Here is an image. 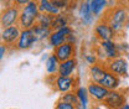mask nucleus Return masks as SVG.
Returning <instances> with one entry per match:
<instances>
[{"label": "nucleus", "instance_id": "1", "mask_svg": "<svg viewBox=\"0 0 129 109\" xmlns=\"http://www.w3.org/2000/svg\"><path fill=\"white\" fill-rule=\"evenodd\" d=\"M129 17V11L125 6H111L106 10V14L102 16V20L107 21L111 27L115 31V33H120L124 31V27L127 25V20Z\"/></svg>", "mask_w": 129, "mask_h": 109}, {"label": "nucleus", "instance_id": "2", "mask_svg": "<svg viewBox=\"0 0 129 109\" xmlns=\"http://www.w3.org/2000/svg\"><path fill=\"white\" fill-rule=\"evenodd\" d=\"M39 15H40L39 0H32L20 9V16H19V21H17L19 27L21 30L32 29L37 24Z\"/></svg>", "mask_w": 129, "mask_h": 109}, {"label": "nucleus", "instance_id": "3", "mask_svg": "<svg viewBox=\"0 0 129 109\" xmlns=\"http://www.w3.org/2000/svg\"><path fill=\"white\" fill-rule=\"evenodd\" d=\"M127 103V94L124 89H114L109 91L106 99L102 102V104L107 109H119L122 105Z\"/></svg>", "mask_w": 129, "mask_h": 109}, {"label": "nucleus", "instance_id": "4", "mask_svg": "<svg viewBox=\"0 0 129 109\" xmlns=\"http://www.w3.org/2000/svg\"><path fill=\"white\" fill-rule=\"evenodd\" d=\"M19 16H20V9L17 6L10 5V6H5L1 9V15H0V25L1 29L17 25L19 21Z\"/></svg>", "mask_w": 129, "mask_h": 109}, {"label": "nucleus", "instance_id": "5", "mask_svg": "<svg viewBox=\"0 0 129 109\" xmlns=\"http://www.w3.org/2000/svg\"><path fill=\"white\" fill-rule=\"evenodd\" d=\"M104 67L107 71L117 75L118 77H125L128 73V62L120 56L113 60H107L104 62Z\"/></svg>", "mask_w": 129, "mask_h": 109}, {"label": "nucleus", "instance_id": "6", "mask_svg": "<svg viewBox=\"0 0 129 109\" xmlns=\"http://www.w3.org/2000/svg\"><path fill=\"white\" fill-rule=\"evenodd\" d=\"M37 41V37L35 35V32L32 29H27V30H21V33L19 36V40L15 44V48L17 51H26L29 48H31L35 42Z\"/></svg>", "mask_w": 129, "mask_h": 109}, {"label": "nucleus", "instance_id": "7", "mask_svg": "<svg viewBox=\"0 0 129 109\" xmlns=\"http://www.w3.org/2000/svg\"><path fill=\"white\" fill-rule=\"evenodd\" d=\"M94 35L99 41H108V40H114L117 33L107 21L101 19V21H98L94 26Z\"/></svg>", "mask_w": 129, "mask_h": 109}, {"label": "nucleus", "instance_id": "8", "mask_svg": "<svg viewBox=\"0 0 129 109\" xmlns=\"http://www.w3.org/2000/svg\"><path fill=\"white\" fill-rule=\"evenodd\" d=\"M20 33H21V29L19 27V25H13V26L1 29V35H0L1 44H5L8 46H15Z\"/></svg>", "mask_w": 129, "mask_h": 109}, {"label": "nucleus", "instance_id": "9", "mask_svg": "<svg viewBox=\"0 0 129 109\" xmlns=\"http://www.w3.org/2000/svg\"><path fill=\"white\" fill-rule=\"evenodd\" d=\"M75 53H76L75 44H71V42H67V41L62 45L53 48V55L57 57V60L60 62H63V61H67V60L75 57Z\"/></svg>", "mask_w": 129, "mask_h": 109}, {"label": "nucleus", "instance_id": "10", "mask_svg": "<svg viewBox=\"0 0 129 109\" xmlns=\"http://www.w3.org/2000/svg\"><path fill=\"white\" fill-rule=\"evenodd\" d=\"M87 89H88L89 95L98 103H102L106 99V97L108 95V93H109V89H107L102 84H99L97 82H93V81H91L87 84Z\"/></svg>", "mask_w": 129, "mask_h": 109}, {"label": "nucleus", "instance_id": "11", "mask_svg": "<svg viewBox=\"0 0 129 109\" xmlns=\"http://www.w3.org/2000/svg\"><path fill=\"white\" fill-rule=\"evenodd\" d=\"M53 84L55 88L61 92V93H66L70 92L75 88V78H72L71 76H53Z\"/></svg>", "mask_w": 129, "mask_h": 109}, {"label": "nucleus", "instance_id": "12", "mask_svg": "<svg viewBox=\"0 0 129 109\" xmlns=\"http://www.w3.org/2000/svg\"><path fill=\"white\" fill-rule=\"evenodd\" d=\"M78 15L80 19L82 20V22L86 25V26H89L93 24L94 21V15L87 3V0H82L80 3V8H78Z\"/></svg>", "mask_w": 129, "mask_h": 109}, {"label": "nucleus", "instance_id": "13", "mask_svg": "<svg viewBox=\"0 0 129 109\" xmlns=\"http://www.w3.org/2000/svg\"><path fill=\"white\" fill-rule=\"evenodd\" d=\"M99 46L102 47V50L106 53L107 60H113L120 56L119 48H118V44L114 42L113 40H108V41H101Z\"/></svg>", "mask_w": 129, "mask_h": 109}, {"label": "nucleus", "instance_id": "14", "mask_svg": "<svg viewBox=\"0 0 129 109\" xmlns=\"http://www.w3.org/2000/svg\"><path fill=\"white\" fill-rule=\"evenodd\" d=\"M99 84H102L103 87H106L107 89L109 91H114V89H118L119 86H120V79L117 75H114L112 72L107 71L104 77L102 78V81L99 82Z\"/></svg>", "mask_w": 129, "mask_h": 109}, {"label": "nucleus", "instance_id": "15", "mask_svg": "<svg viewBox=\"0 0 129 109\" xmlns=\"http://www.w3.org/2000/svg\"><path fill=\"white\" fill-rule=\"evenodd\" d=\"M77 67V60L76 57H72L67 61H63V62H60V66H58V72L57 75L60 76H72V73L75 72Z\"/></svg>", "mask_w": 129, "mask_h": 109}, {"label": "nucleus", "instance_id": "16", "mask_svg": "<svg viewBox=\"0 0 129 109\" xmlns=\"http://www.w3.org/2000/svg\"><path fill=\"white\" fill-rule=\"evenodd\" d=\"M107 69L104 67V64H99V63H94V64H91L89 66V77L91 81L99 83L102 81V78L104 77Z\"/></svg>", "mask_w": 129, "mask_h": 109}, {"label": "nucleus", "instance_id": "17", "mask_svg": "<svg viewBox=\"0 0 129 109\" xmlns=\"http://www.w3.org/2000/svg\"><path fill=\"white\" fill-rule=\"evenodd\" d=\"M66 41H67V36L62 31H60V30H53V31L51 32L50 37H48V44L53 48L64 44Z\"/></svg>", "mask_w": 129, "mask_h": 109}, {"label": "nucleus", "instance_id": "18", "mask_svg": "<svg viewBox=\"0 0 129 109\" xmlns=\"http://www.w3.org/2000/svg\"><path fill=\"white\" fill-rule=\"evenodd\" d=\"M39 8H40V13H47L52 15H58L61 13V10L56 8L51 0H39Z\"/></svg>", "mask_w": 129, "mask_h": 109}, {"label": "nucleus", "instance_id": "19", "mask_svg": "<svg viewBox=\"0 0 129 109\" xmlns=\"http://www.w3.org/2000/svg\"><path fill=\"white\" fill-rule=\"evenodd\" d=\"M94 16H99L108 5V0H87Z\"/></svg>", "mask_w": 129, "mask_h": 109}, {"label": "nucleus", "instance_id": "20", "mask_svg": "<svg viewBox=\"0 0 129 109\" xmlns=\"http://www.w3.org/2000/svg\"><path fill=\"white\" fill-rule=\"evenodd\" d=\"M58 66H60V61L57 60V57L52 53L48 56V58L46 60L45 63V67H46V71H47L48 75H57L58 72Z\"/></svg>", "mask_w": 129, "mask_h": 109}, {"label": "nucleus", "instance_id": "21", "mask_svg": "<svg viewBox=\"0 0 129 109\" xmlns=\"http://www.w3.org/2000/svg\"><path fill=\"white\" fill-rule=\"evenodd\" d=\"M55 17H56V15L47 14V13H40V15L37 17V24L41 25V26L52 29L53 22H55Z\"/></svg>", "mask_w": 129, "mask_h": 109}, {"label": "nucleus", "instance_id": "22", "mask_svg": "<svg viewBox=\"0 0 129 109\" xmlns=\"http://www.w3.org/2000/svg\"><path fill=\"white\" fill-rule=\"evenodd\" d=\"M32 30H34V32H35V35H36L37 40L48 39V37H50V35H51V32L53 31L52 29H50V27H45V26H41V25H39V24H36V25L32 27Z\"/></svg>", "mask_w": 129, "mask_h": 109}, {"label": "nucleus", "instance_id": "23", "mask_svg": "<svg viewBox=\"0 0 129 109\" xmlns=\"http://www.w3.org/2000/svg\"><path fill=\"white\" fill-rule=\"evenodd\" d=\"M68 25V17L66 14H62L60 13L58 15H56L55 17V22H53V26H52V30H58L63 26H67Z\"/></svg>", "mask_w": 129, "mask_h": 109}, {"label": "nucleus", "instance_id": "24", "mask_svg": "<svg viewBox=\"0 0 129 109\" xmlns=\"http://www.w3.org/2000/svg\"><path fill=\"white\" fill-rule=\"evenodd\" d=\"M76 94H77V97H78L80 104H82L83 107H86L87 103H88V95H89L88 89L84 88V87H78V88L76 89Z\"/></svg>", "mask_w": 129, "mask_h": 109}, {"label": "nucleus", "instance_id": "25", "mask_svg": "<svg viewBox=\"0 0 129 109\" xmlns=\"http://www.w3.org/2000/svg\"><path fill=\"white\" fill-rule=\"evenodd\" d=\"M60 99H62V100H64V102L73 103V104H76V105H78V104H80V100H78V97H77V94H76V92H72V91L63 93V95H62Z\"/></svg>", "mask_w": 129, "mask_h": 109}, {"label": "nucleus", "instance_id": "26", "mask_svg": "<svg viewBox=\"0 0 129 109\" xmlns=\"http://www.w3.org/2000/svg\"><path fill=\"white\" fill-rule=\"evenodd\" d=\"M55 109H77V105L70 102H64L62 99H58L55 104Z\"/></svg>", "mask_w": 129, "mask_h": 109}, {"label": "nucleus", "instance_id": "27", "mask_svg": "<svg viewBox=\"0 0 129 109\" xmlns=\"http://www.w3.org/2000/svg\"><path fill=\"white\" fill-rule=\"evenodd\" d=\"M51 1H52V4H53L56 8H58L60 10L67 9L68 5H70V0H51Z\"/></svg>", "mask_w": 129, "mask_h": 109}, {"label": "nucleus", "instance_id": "28", "mask_svg": "<svg viewBox=\"0 0 129 109\" xmlns=\"http://www.w3.org/2000/svg\"><path fill=\"white\" fill-rule=\"evenodd\" d=\"M30 1H32V0H11V5L17 6L19 9H21L22 6H25V5L29 4Z\"/></svg>", "mask_w": 129, "mask_h": 109}, {"label": "nucleus", "instance_id": "29", "mask_svg": "<svg viewBox=\"0 0 129 109\" xmlns=\"http://www.w3.org/2000/svg\"><path fill=\"white\" fill-rule=\"evenodd\" d=\"M86 61L89 64H94V63H98V58H97L96 55H87L86 56Z\"/></svg>", "mask_w": 129, "mask_h": 109}, {"label": "nucleus", "instance_id": "30", "mask_svg": "<svg viewBox=\"0 0 129 109\" xmlns=\"http://www.w3.org/2000/svg\"><path fill=\"white\" fill-rule=\"evenodd\" d=\"M6 47H8V45H5V44H1V46H0V58L1 60L4 58V56L6 53Z\"/></svg>", "mask_w": 129, "mask_h": 109}, {"label": "nucleus", "instance_id": "31", "mask_svg": "<svg viewBox=\"0 0 129 109\" xmlns=\"http://www.w3.org/2000/svg\"><path fill=\"white\" fill-rule=\"evenodd\" d=\"M67 42H71V44H75L76 42V36L73 35V32L67 36Z\"/></svg>", "mask_w": 129, "mask_h": 109}, {"label": "nucleus", "instance_id": "32", "mask_svg": "<svg viewBox=\"0 0 129 109\" xmlns=\"http://www.w3.org/2000/svg\"><path fill=\"white\" fill-rule=\"evenodd\" d=\"M0 1H1V4H3V8L11 5V0H0Z\"/></svg>", "mask_w": 129, "mask_h": 109}, {"label": "nucleus", "instance_id": "33", "mask_svg": "<svg viewBox=\"0 0 129 109\" xmlns=\"http://www.w3.org/2000/svg\"><path fill=\"white\" fill-rule=\"evenodd\" d=\"M119 109H129V104H127V103H125L124 105H122Z\"/></svg>", "mask_w": 129, "mask_h": 109}, {"label": "nucleus", "instance_id": "34", "mask_svg": "<svg viewBox=\"0 0 129 109\" xmlns=\"http://www.w3.org/2000/svg\"><path fill=\"white\" fill-rule=\"evenodd\" d=\"M92 109H107V108H106V107L103 108V107H99V105H94V107H93Z\"/></svg>", "mask_w": 129, "mask_h": 109}, {"label": "nucleus", "instance_id": "35", "mask_svg": "<svg viewBox=\"0 0 129 109\" xmlns=\"http://www.w3.org/2000/svg\"><path fill=\"white\" fill-rule=\"evenodd\" d=\"M125 27H129V17H128V20H127V25H125Z\"/></svg>", "mask_w": 129, "mask_h": 109}]
</instances>
